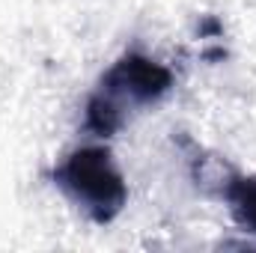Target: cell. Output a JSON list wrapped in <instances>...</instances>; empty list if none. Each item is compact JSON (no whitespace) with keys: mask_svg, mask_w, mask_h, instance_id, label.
Returning a JSON list of instances; mask_svg holds the SVG:
<instances>
[{"mask_svg":"<svg viewBox=\"0 0 256 253\" xmlns=\"http://www.w3.org/2000/svg\"><path fill=\"white\" fill-rule=\"evenodd\" d=\"M90 126L96 128L98 134H110L114 128H116V110H114V104L110 102H102V98H96L92 104H90Z\"/></svg>","mask_w":256,"mask_h":253,"instance_id":"obj_4","label":"cell"},{"mask_svg":"<svg viewBox=\"0 0 256 253\" xmlns=\"http://www.w3.org/2000/svg\"><path fill=\"white\" fill-rule=\"evenodd\" d=\"M230 202H232V212H236L238 224L244 230L256 232V179L236 182L232 190H230Z\"/></svg>","mask_w":256,"mask_h":253,"instance_id":"obj_3","label":"cell"},{"mask_svg":"<svg viewBox=\"0 0 256 253\" xmlns=\"http://www.w3.org/2000/svg\"><path fill=\"white\" fill-rule=\"evenodd\" d=\"M60 182L98 220L114 218L126 202L122 176L114 170L110 155L104 149H80V152H74L60 167Z\"/></svg>","mask_w":256,"mask_h":253,"instance_id":"obj_1","label":"cell"},{"mask_svg":"<svg viewBox=\"0 0 256 253\" xmlns=\"http://www.w3.org/2000/svg\"><path fill=\"white\" fill-rule=\"evenodd\" d=\"M110 80H116L120 86H126L134 98L149 102V98H158L170 86V72L161 68L158 63L143 60V57H126L122 63L114 68Z\"/></svg>","mask_w":256,"mask_h":253,"instance_id":"obj_2","label":"cell"}]
</instances>
